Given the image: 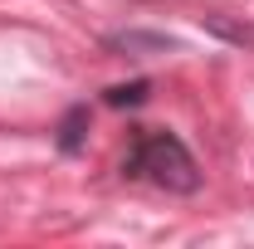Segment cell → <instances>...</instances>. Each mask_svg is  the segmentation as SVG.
Masks as SVG:
<instances>
[{
  "label": "cell",
  "mask_w": 254,
  "mask_h": 249,
  "mask_svg": "<svg viewBox=\"0 0 254 249\" xmlns=\"http://www.w3.org/2000/svg\"><path fill=\"white\" fill-rule=\"evenodd\" d=\"M132 171H142L147 181H157L161 190H176V195H190V190L200 186V166H195V156L186 152V142L181 137H147L137 156H132Z\"/></svg>",
  "instance_id": "obj_1"
},
{
  "label": "cell",
  "mask_w": 254,
  "mask_h": 249,
  "mask_svg": "<svg viewBox=\"0 0 254 249\" xmlns=\"http://www.w3.org/2000/svg\"><path fill=\"white\" fill-rule=\"evenodd\" d=\"M113 49H123V54H166V49H176L171 39H161V34H118L113 39Z\"/></svg>",
  "instance_id": "obj_2"
},
{
  "label": "cell",
  "mask_w": 254,
  "mask_h": 249,
  "mask_svg": "<svg viewBox=\"0 0 254 249\" xmlns=\"http://www.w3.org/2000/svg\"><path fill=\"white\" fill-rule=\"evenodd\" d=\"M83 123H88V113L78 108V113H68V123H64V152H78V142H83Z\"/></svg>",
  "instance_id": "obj_3"
},
{
  "label": "cell",
  "mask_w": 254,
  "mask_h": 249,
  "mask_svg": "<svg viewBox=\"0 0 254 249\" xmlns=\"http://www.w3.org/2000/svg\"><path fill=\"white\" fill-rule=\"evenodd\" d=\"M147 98V83H118V88H108V103L113 108H123V103H142Z\"/></svg>",
  "instance_id": "obj_4"
}]
</instances>
